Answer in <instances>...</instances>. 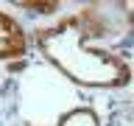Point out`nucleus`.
<instances>
[{
	"mask_svg": "<svg viewBox=\"0 0 134 126\" xmlns=\"http://www.w3.org/2000/svg\"><path fill=\"white\" fill-rule=\"evenodd\" d=\"M109 31L112 23L103 8L90 6L50 28H36L34 42L36 50L70 81L98 90H120L131 81V65L115 50L92 45L100 36H109Z\"/></svg>",
	"mask_w": 134,
	"mask_h": 126,
	"instance_id": "1",
	"label": "nucleus"
},
{
	"mask_svg": "<svg viewBox=\"0 0 134 126\" xmlns=\"http://www.w3.org/2000/svg\"><path fill=\"white\" fill-rule=\"evenodd\" d=\"M25 50H28V39H25L23 25L6 11H0V62L20 59Z\"/></svg>",
	"mask_w": 134,
	"mask_h": 126,
	"instance_id": "2",
	"label": "nucleus"
},
{
	"mask_svg": "<svg viewBox=\"0 0 134 126\" xmlns=\"http://www.w3.org/2000/svg\"><path fill=\"white\" fill-rule=\"evenodd\" d=\"M56 126H100V120L92 107H73L59 115Z\"/></svg>",
	"mask_w": 134,
	"mask_h": 126,
	"instance_id": "3",
	"label": "nucleus"
},
{
	"mask_svg": "<svg viewBox=\"0 0 134 126\" xmlns=\"http://www.w3.org/2000/svg\"><path fill=\"white\" fill-rule=\"evenodd\" d=\"M14 6L25 8V11H34V14H53V11H59L62 3H14Z\"/></svg>",
	"mask_w": 134,
	"mask_h": 126,
	"instance_id": "4",
	"label": "nucleus"
}]
</instances>
